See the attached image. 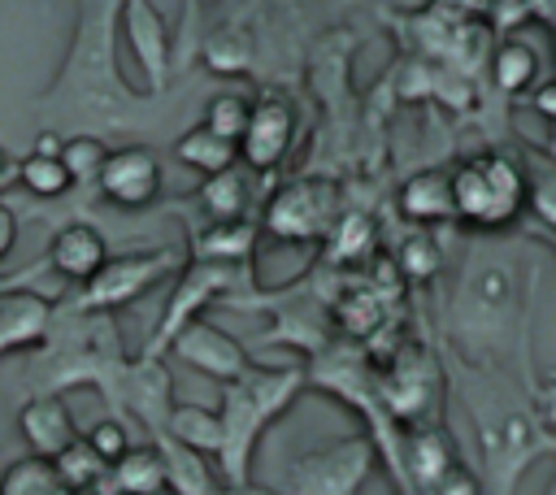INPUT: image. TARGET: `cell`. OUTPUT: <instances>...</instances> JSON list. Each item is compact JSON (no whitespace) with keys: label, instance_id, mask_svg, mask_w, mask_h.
I'll return each mask as SVG.
<instances>
[{"label":"cell","instance_id":"cell-29","mask_svg":"<svg viewBox=\"0 0 556 495\" xmlns=\"http://www.w3.org/2000/svg\"><path fill=\"white\" fill-rule=\"evenodd\" d=\"M13 243H17V217L9 204H0V261L13 252Z\"/></svg>","mask_w":556,"mask_h":495},{"label":"cell","instance_id":"cell-23","mask_svg":"<svg viewBox=\"0 0 556 495\" xmlns=\"http://www.w3.org/2000/svg\"><path fill=\"white\" fill-rule=\"evenodd\" d=\"M17 182H22L30 195H39V200H61V195L74 187L65 161H61V156H48V152L22 156V161H17Z\"/></svg>","mask_w":556,"mask_h":495},{"label":"cell","instance_id":"cell-34","mask_svg":"<svg viewBox=\"0 0 556 495\" xmlns=\"http://www.w3.org/2000/svg\"><path fill=\"white\" fill-rule=\"evenodd\" d=\"M74 495H100V491H74Z\"/></svg>","mask_w":556,"mask_h":495},{"label":"cell","instance_id":"cell-28","mask_svg":"<svg viewBox=\"0 0 556 495\" xmlns=\"http://www.w3.org/2000/svg\"><path fill=\"white\" fill-rule=\"evenodd\" d=\"M83 439L91 443V452H96V456H100L104 465H117V460H122V456H126V452L135 447L130 430H126V426H122L117 417H100V421H96V426H91V430H87Z\"/></svg>","mask_w":556,"mask_h":495},{"label":"cell","instance_id":"cell-8","mask_svg":"<svg viewBox=\"0 0 556 495\" xmlns=\"http://www.w3.org/2000/svg\"><path fill=\"white\" fill-rule=\"evenodd\" d=\"M96 187H100L104 200L117 204V208H148V204L161 195V161H156V152L143 148V143L113 148V152L104 156V169H100Z\"/></svg>","mask_w":556,"mask_h":495},{"label":"cell","instance_id":"cell-27","mask_svg":"<svg viewBox=\"0 0 556 495\" xmlns=\"http://www.w3.org/2000/svg\"><path fill=\"white\" fill-rule=\"evenodd\" d=\"M369 248V217L361 213H348L343 221L330 226V261H356L361 252Z\"/></svg>","mask_w":556,"mask_h":495},{"label":"cell","instance_id":"cell-7","mask_svg":"<svg viewBox=\"0 0 556 495\" xmlns=\"http://www.w3.org/2000/svg\"><path fill=\"white\" fill-rule=\"evenodd\" d=\"M295 143V104L287 96H261L252 100L243 139H239V161L256 174L282 165V156Z\"/></svg>","mask_w":556,"mask_h":495},{"label":"cell","instance_id":"cell-24","mask_svg":"<svg viewBox=\"0 0 556 495\" xmlns=\"http://www.w3.org/2000/svg\"><path fill=\"white\" fill-rule=\"evenodd\" d=\"M539 74V52L521 39H508L500 52H495V82L504 91H526Z\"/></svg>","mask_w":556,"mask_h":495},{"label":"cell","instance_id":"cell-31","mask_svg":"<svg viewBox=\"0 0 556 495\" xmlns=\"http://www.w3.org/2000/svg\"><path fill=\"white\" fill-rule=\"evenodd\" d=\"M539 404H543V417H547V421L556 426V378H552V382L543 386V395H539Z\"/></svg>","mask_w":556,"mask_h":495},{"label":"cell","instance_id":"cell-21","mask_svg":"<svg viewBox=\"0 0 556 495\" xmlns=\"http://www.w3.org/2000/svg\"><path fill=\"white\" fill-rule=\"evenodd\" d=\"M408 469H413V478L421 486L434 491L456 469V456H452V447H447V439L439 430H421V434L408 439Z\"/></svg>","mask_w":556,"mask_h":495},{"label":"cell","instance_id":"cell-25","mask_svg":"<svg viewBox=\"0 0 556 495\" xmlns=\"http://www.w3.org/2000/svg\"><path fill=\"white\" fill-rule=\"evenodd\" d=\"M104 156H109V148L96 135H65V143H61V161L74 182H96L104 169Z\"/></svg>","mask_w":556,"mask_h":495},{"label":"cell","instance_id":"cell-12","mask_svg":"<svg viewBox=\"0 0 556 495\" xmlns=\"http://www.w3.org/2000/svg\"><path fill=\"white\" fill-rule=\"evenodd\" d=\"M122 30L148 74L152 87L165 82V65H169V30H165V17L152 9V0H126L122 9Z\"/></svg>","mask_w":556,"mask_h":495},{"label":"cell","instance_id":"cell-14","mask_svg":"<svg viewBox=\"0 0 556 495\" xmlns=\"http://www.w3.org/2000/svg\"><path fill=\"white\" fill-rule=\"evenodd\" d=\"M161 434L174 439V443H182V447H191V452H200V456H208V452L222 456V439H226L222 412L217 408H204V404H169V417H165V430Z\"/></svg>","mask_w":556,"mask_h":495},{"label":"cell","instance_id":"cell-3","mask_svg":"<svg viewBox=\"0 0 556 495\" xmlns=\"http://www.w3.org/2000/svg\"><path fill=\"white\" fill-rule=\"evenodd\" d=\"M334 226V187L326 178H291L265 204V230L282 243H313Z\"/></svg>","mask_w":556,"mask_h":495},{"label":"cell","instance_id":"cell-5","mask_svg":"<svg viewBox=\"0 0 556 495\" xmlns=\"http://www.w3.org/2000/svg\"><path fill=\"white\" fill-rule=\"evenodd\" d=\"M174 265H178V256H174L169 248L109 256V261L100 265V274H96L91 282H83V304H87V308H122V304L139 300L152 282H161Z\"/></svg>","mask_w":556,"mask_h":495},{"label":"cell","instance_id":"cell-10","mask_svg":"<svg viewBox=\"0 0 556 495\" xmlns=\"http://www.w3.org/2000/svg\"><path fill=\"white\" fill-rule=\"evenodd\" d=\"M17 434L22 443L30 447V456H43V460H56L74 439H78V426H74V412L61 395H35L17 408Z\"/></svg>","mask_w":556,"mask_h":495},{"label":"cell","instance_id":"cell-13","mask_svg":"<svg viewBox=\"0 0 556 495\" xmlns=\"http://www.w3.org/2000/svg\"><path fill=\"white\" fill-rule=\"evenodd\" d=\"M113 495H169V465L161 443H135L113 469H109Z\"/></svg>","mask_w":556,"mask_h":495},{"label":"cell","instance_id":"cell-9","mask_svg":"<svg viewBox=\"0 0 556 495\" xmlns=\"http://www.w3.org/2000/svg\"><path fill=\"white\" fill-rule=\"evenodd\" d=\"M169 347H174L178 360H187L191 369L217 378L222 386L248 373V352H243L226 330H217V326H208V321H200V317H195L191 326H182Z\"/></svg>","mask_w":556,"mask_h":495},{"label":"cell","instance_id":"cell-30","mask_svg":"<svg viewBox=\"0 0 556 495\" xmlns=\"http://www.w3.org/2000/svg\"><path fill=\"white\" fill-rule=\"evenodd\" d=\"M534 109H539L543 117H552V122H556V82H543V87L534 91Z\"/></svg>","mask_w":556,"mask_h":495},{"label":"cell","instance_id":"cell-4","mask_svg":"<svg viewBox=\"0 0 556 495\" xmlns=\"http://www.w3.org/2000/svg\"><path fill=\"white\" fill-rule=\"evenodd\" d=\"M369 460H374V452L365 439H343V443L304 452L291 465L287 486H291V495H356V486L369 473Z\"/></svg>","mask_w":556,"mask_h":495},{"label":"cell","instance_id":"cell-17","mask_svg":"<svg viewBox=\"0 0 556 495\" xmlns=\"http://www.w3.org/2000/svg\"><path fill=\"white\" fill-rule=\"evenodd\" d=\"M174 156H178L187 169H195V174L213 178V174H222V169L239 165V143H230V139H222V135H213V130L200 122V126H191V130L174 143Z\"/></svg>","mask_w":556,"mask_h":495},{"label":"cell","instance_id":"cell-2","mask_svg":"<svg viewBox=\"0 0 556 495\" xmlns=\"http://www.w3.org/2000/svg\"><path fill=\"white\" fill-rule=\"evenodd\" d=\"M452 204L460 221L500 230L530 204V178L513 156L478 152L460 169H452Z\"/></svg>","mask_w":556,"mask_h":495},{"label":"cell","instance_id":"cell-6","mask_svg":"<svg viewBox=\"0 0 556 495\" xmlns=\"http://www.w3.org/2000/svg\"><path fill=\"white\" fill-rule=\"evenodd\" d=\"M235 269H239V265H230V261H195V265L178 278V287H174V295H169V304H165V317H161V326H156V339H152V347H148L152 360L178 339L182 326L195 321L200 304H208L213 295H222V291L239 278Z\"/></svg>","mask_w":556,"mask_h":495},{"label":"cell","instance_id":"cell-1","mask_svg":"<svg viewBox=\"0 0 556 495\" xmlns=\"http://www.w3.org/2000/svg\"><path fill=\"white\" fill-rule=\"evenodd\" d=\"M300 386H304L300 369H252V365L243 378L226 382L222 408H217L222 430H226L217 465H222L230 486H248V469H252V452L261 443V430L274 417H282V408L300 395Z\"/></svg>","mask_w":556,"mask_h":495},{"label":"cell","instance_id":"cell-16","mask_svg":"<svg viewBox=\"0 0 556 495\" xmlns=\"http://www.w3.org/2000/svg\"><path fill=\"white\" fill-rule=\"evenodd\" d=\"M400 208H404V217H413V221H443V217H456V204H452V174H443V169H421V174H413V178L400 187Z\"/></svg>","mask_w":556,"mask_h":495},{"label":"cell","instance_id":"cell-20","mask_svg":"<svg viewBox=\"0 0 556 495\" xmlns=\"http://www.w3.org/2000/svg\"><path fill=\"white\" fill-rule=\"evenodd\" d=\"M200 200H204V213L213 221H243V208H248V178L239 165L204 178L200 187Z\"/></svg>","mask_w":556,"mask_h":495},{"label":"cell","instance_id":"cell-32","mask_svg":"<svg viewBox=\"0 0 556 495\" xmlns=\"http://www.w3.org/2000/svg\"><path fill=\"white\" fill-rule=\"evenodd\" d=\"M61 143H65V139H56V135H43V139L35 143V152H48V156H61Z\"/></svg>","mask_w":556,"mask_h":495},{"label":"cell","instance_id":"cell-18","mask_svg":"<svg viewBox=\"0 0 556 495\" xmlns=\"http://www.w3.org/2000/svg\"><path fill=\"white\" fill-rule=\"evenodd\" d=\"M52 465H56V478L65 482L70 495H74V491H100V495H104V482H109V469H113V465H104V460L91 452V443H87L83 434H78Z\"/></svg>","mask_w":556,"mask_h":495},{"label":"cell","instance_id":"cell-26","mask_svg":"<svg viewBox=\"0 0 556 495\" xmlns=\"http://www.w3.org/2000/svg\"><path fill=\"white\" fill-rule=\"evenodd\" d=\"M248 113H252V100H243V96H235V91H222V96L208 100L204 126H208L213 135L239 143V139H243V126H248Z\"/></svg>","mask_w":556,"mask_h":495},{"label":"cell","instance_id":"cell-15","mask_svg":"<svg viewBox=\"0 0 556 495\" xmlns=\"http://www.w3.org/2000/svg\"><path fill=\"white\" fill-rule=\"evenodd\" d=\"M48 317H52L48 304L35 300V295H26V291L0 295V356L26 347V343H35V339H43Z\"/></svg>","mask_w":556,"mask_h":495},{"label":"cell","instance_id":"cell-19","mask_svg":"<svg viewBox=\"0 0 556 495\" xmlns=\"http://www.w3.org/2000/svg\"><path fill=\"white\" fill-rule=\"evenodd\" d=\"M0 495H70L56 478V465L43 456H22L0 469Z\"/></svg>","mask_w":556,"mask_h":495},{"label":"cell","instance_id":"cell-22","mask_svg":"<svg viewBox=\"0 0 556 495\" xmlns=\"http://www.w3.org/2000/svg\"><path fill=\"white\" fill-rule=\"evenodd\" d=\"M252 226L248 221H208V230L200 234L195 243V256L200 261H230V265H243L252 256Z\"/></svg>","mask_w":556,"mask_h":495},{"label":"cell","instance_id":"cell-33","mask_svg":"<svg viewBox=\"0 0 556 495\" xmlns=\"http://www.w3.org/2000/svg\"><path fill=\"white\" fill-rule=\"evenodd\" d=\"M13 174H17V165H13V161H9V152L0 148V187H4V182H9Z\"/></svg>","mask_w":556,"mask_h":495},{"label":"cell","instance_id":"cell-11","mask_svg":"<svg viewBox=\"0 0 556 495\" xmlns=\"http://www.w3.org/2000/svg\"><path fill=\"white\" fill-rule=\"evenodd\" d=\"M104 261H109V243L87 221H70L65 230H56V239L48 248V269H56L70 282H91Z\"/></svg>","mask_w":556,"mask_h":495}]
</instances>
